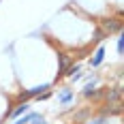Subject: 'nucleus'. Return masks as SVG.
Returning <instances> with one entry per match:
<instances>
[{
    "instance_id": "f257e3e1",
    "label": "nucleus",
    "mask_w": 124,
    "mask_h": 124,
    "mask_svg": "<svg viewBox=\"0 0 124 124\" xmlns=\"http://www.w3.org/2000/svg\"><path fill=\"white\" fill-rule=\"evenodd\" d=\"M24 113H28V103H19L15 109H9V111L4 113V120H7V118H19V116H24Z\"/></svg>"
},
{
    "instance_id": "f03ea898",
    "label": "nucleus",
    "mask_w": 124,
    "mask_h": 124,
    "mask_svg": "<svg viewBox=\"0 0 124 124\" xmlns=\"http://www.w3.org/2000/svg\"><path fill=\"white\" fill-rule=\"evenodd\" d=\"M122 28V22L120 19H109V24H103V34H109V32H116V30H120Z\"/></svg>"
},
{
    "instance_id": "7ed1b4c3",
    "label": "nucleus",
    "mask_w": 124,
    "mask_h": 124,
    "mask_svg": "<svg viewBox=\"0 0 124 124\" xmlns=\"http://www.w3.org/2000/svg\"><path fill=\"white\" fill-rule=\"evenodd\" d=\"M71 101H73V90L62 88L60 92H58V103H62V105H69Z\"/></svg>"
},
{
    "instance_id": "20e7f679",
    "label": "nucleus",
    "mask_w": 124,
    "mask_h": 124,
    "mask_svg": "<svg viewBox=\"0 0 124 124\" xmlns=\"http://www.w3.org/2000/svg\"><path fill=\"white\" fill-rule=\"evenodd\" d=\"M103 58H105V47H99V49L94 51V56L90 58V66H92V69H96L101 62H103Z\"/></svg>"
},
{
    "instance_id": "39448f33",
    "label": "nucleus",
    "mask_w": 124,
    "mask_h": 124,
    "mask_svg": "<svg viewBox=\"0 0 124 124\" xmlns=\"http://www.w3.org/2000/svg\"><path fill=\"white\" fill-rule=\"evenodd\" d=\"M94 94H96V81H90L84 88V96H94Z\"/></svg>"
},
{
    "instance_id": "423d86ee",
    "label": "nucleus",
    "mask_w": 124,
    "mask_h": 124,
    "mask_svg": "<svg viewBox=\"0 0 124 124\" xmlns=\"http://www.w3.org/2000/svg\"><path fill=\"white\" fill-rule=\"evenodd\" d=\"M66 66H69V58H66V56H60V71H58V79H60L62 75H64Z\"/></svg>"
},
{
    "instance_id": "0eeeda50",
    "label": "nucleus",
    "mask_w": 124,
    "mask_h": 124,
    "mask_svg": "<svg viewBox=\"0 0 124 124\" xmlns=\"http://www.w3.org/2000/svg\"><path fill=\"white\" fill-rule=\"evenodd\" d=\"M34 116H37V113H26L24 118H19V120H15L13 124H30V120H32Z\"/></svg>"
},
{
    "instance_id": "6e6552de",
    "label": "nucleus",
    "mask_w": 124,
    "mask_h": 124,
    "mask_svg": "<svg viewBox=\"0 0 124 124\" xmlns=\"http://www.w3.org/2000/svg\"><path fill=\"white\" fill-rule=\"evenodd\" d=\"M32 124H47V120H45V116H41V113H37L32 120H30Z\"/></svg>"
},
{
    "instance_id": "1a4fd4ad",
    "label": "nucleus",
    "mask_w": 124,
    "mask_h": 124,
    "mask_svg": "<svg viewBox=\"0 0 124 124\" xmlns=\"http://www.w3.org/2000/svg\"><path fill=\"white\" fill-rule=\"evenodd\" d=\"M84 124H109V122H107V118H103V116H101V118H94V120H88V122H84Z\"/></svg>"
},
{
    "instance_id": "9d476101",
    "label": "nucleus",
    "mask_w": 124,
    "mask_h": 124,
    "mask_svg": "<svg viewBox=\"0 0 124 124\" xmlns=\"http://www.w3.org/2000/svg\"><path fill=\"white\" fill-rule=\"evenodd\" d=\"M122 49H124V39L122 34H118V54H122Z\"/></svg>"
}]
</instances>
